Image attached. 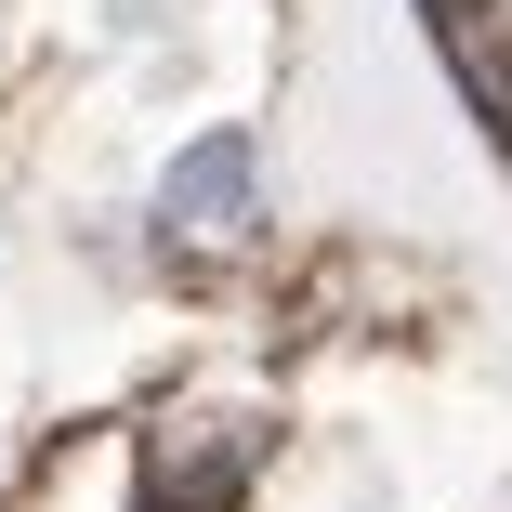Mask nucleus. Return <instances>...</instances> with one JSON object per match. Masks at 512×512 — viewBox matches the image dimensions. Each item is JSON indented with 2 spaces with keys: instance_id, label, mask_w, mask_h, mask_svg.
<instances>
[{
  "instance_id": "obj_1",
  "label": "nucleus",
  "mask_w": 512,
  "mask_h": 512,
  "mask_svg": "<svg viewBox=\"0 0 512 512\" xmlns=\"http://www.w3.org/2000/svg\"><path fill=\"white\" fill-rule=\"evenodd\" d=\"M158 237H184V250H237L250 224H263V145L237 132V119H211L171 171H158Z\"/></svg>"
}]
</instances>
